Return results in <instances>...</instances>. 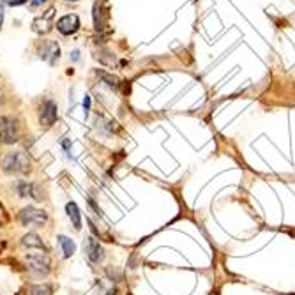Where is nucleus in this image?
Returning a JSON list of instances; mask_svg holds the SVG:
<instances>
[{
  "mask_svg": "<svg viewBox=\"0 0 295 295\" xmlns=\"http://www.w3.org/2000/svg\"><path fill=\"white\" fill-rule=\"evenodd\" d=\"M53 16H55V9L50 8L46 13H43L41 16H37L36 20L32 22V30L36 34H48L51 29H53Z\"/></svg>",
  "mask_w": 295,
  "mask_h": 295,
  "instance_id": "9",
  "label": "nucleus"
},
{
  "mask_svg": "<svg viewBox=\"0 0 295 295\" xmlns=\"http://www.w3.org/2000/svg\"><path fill=\"white\" fill-rule=\"evenodd\" d=\"M94 29L97 32H105L106 27H108V2L106 0H101V2H96L94 4Z\"/></svg>",
  "mask_w": 295,
  "mask_h": 295,
  "instance_id": "5",
  "label": "nucleus"
},
{
  "mask_svg": "<svg viewBox=\"0 0 295 295\" xmlns=\"http://www.w3.org/2000/svg\"><path fill=\"white\" fill-rule=\"evenodd\" d=\"M57 117H58L57 103L51 101V99L44 101L43 106H41V112H39V122H41V126H43L44 129H48V127H51L55 124Z\"/></svg>",
  "mask_w": 295,
  "mask_h": 295,
  "instance_id": "8",
  "label": "nucleus"
},
{
  "mask_svg": "<svg viewBox=\"0 0 295 295\" xmlns=\"http://www.w3.org/2000/svg\"><path fill=\"white\" fill-rule=\"evenodd\" d=\"M22 131H20V122L15 117H2L0 119V143L15 145L20 141Z\"/></svg>",
  "mask_w": 295,
  "mask_h": 295,
  "instance_id": "3",
  "label": "nucleus"
},
{
  "mask_svg": "<svg viewBox=\"0 0 295 295\" xmlns=\"http://www.w3.org/2000/svg\"><path fill=\"white\" fill-rule=\"evenodd\" d=\"M27 269L37 277H46L51 272V260L46 251L43 253H29L25 256Z\"/></svg>",
  "mask_w": 295,
  "mask_h": 295,
  "instance_id": "2",
  "label": "nucleus"
},
{
  "mask_svg": "<svg viewBox=\"0 0 295 295\" xmlns=\"http://www.w3.org/2000/svg\"><path fill=\"white\" fill-rule=\"evenodd\" d=\"M65 2H78V0H65Z\"/></svg>",
  "mask_w": 295,
  "mask_h": 295,
  "instance_id": "23",
  "label": "nucleus"
},
{
  "mask_svg": "<svg viewBox=\"0 0 295 295\" xmlns=\"http://www.w3.org/2000/svg\"><path fill=\"white\" fill-rule=\"evenodd\" d=\"M96 75L99 76V78H101L103 82H105L106 85L110 87V89H113V90H119V87H120V80L117 78L115 75H110V72H106V71H101V69H97V71H96Z\"/></svg>",
  "mask_w": 295,
  "mask_h": 295,
  "instance_id": "16",
  "label": "nucleus"
},
{
  "mask_svg": "<svg viewBox=\"0 0 295 295\" xmlns=\"http://www.w3.org/2000/svg\"><path fill=\"white\" fill-rule=\"evenodd\" d=\"M83 249H85L87 258H89L92 263L103 262L105 256H106L105 249H103V246L99 244V241H97L96 237H87L85 242H83Z\"/></svg>",
  "mask_w": 295,
  "mask_h": 295,
  "instance_id": "7",
  "label": "nucleus"
},
{
  "mask_svg": "<svg viewBox=\"0 0 295 295\" xmlns=\"http://www.w3.org/2000/svg\"><path fill=\"white\" fill-rule=\"evenodd\" d=\"M65 212H67L72 227H75L76 230H80V228H82V214H80L78 205H76L75 202H69L67 205H65Z\"/></svg>",
  "mask_w": 295,
  "mask_h": 295,
  "instance_id": "13",
  "label": "nucleus"
},
{
  "mask_svg": "<svg viewBox=\"0 0 295 295\" xmlns=\"http://www.w3.org/2000/svg\"><path fill=\"white\" fill-rule=\"evenodd\" d=\"M58 244H60L62 253H64L65 258H71L76 253V244L69 237H65V235H58Z\"/></svg>",
  "mask_w": 295,
  "mask_h": 295,
  "instance_id": "15",
  "label": "nucleus"
},
{
  "mask_svg": "<svg viewBox=\"0 0 295 295\" xmlns=\"http://www.w3.org/2000/svg\"><path fill=\"white\" fill-rule=\"evenodd\" d=\"M57 30L64 36H71V34L80 30V18L76 15H65L57 22Z\"/></svg>",
  "mask_w": 295,
  "mask_h": 295,
  "instance_id": "11",
  "label": "nucleus"
},
{
  "mask_svg": "<svg viewBox=\"0 0 295 295\" xmlns=\"http://www.w3.org/2000/svg\"><path fill=\"white\" fill-rule=\"evenodd\" d=\"M2 23H4V6L0 2V29H2Z\"/></svg>",
  "mask_w": 295,
  "mask_h": 295,
  "instance_id": "20",
  "label": "nucleus"
},
{
  "mask_svg": "<svg viewBox=\"0 0 295 295\" xmlns=\"http://www.w3.org/2000/svg\"><path fill=\"white\" fill-rule=\"evenodd\" d=\"M2 170L8 175H27L32 172V161L23 152H8L2 159Z\"/></svg>",
  "mask_w": 295,
  "mask_h": 295,
  "instance_id": "1",
  "label": "nucleus"
},
{
  "mask_svg": "<svg viewBox=\"0 0 295 295\" xmlns=\"http://www.w3.org/2000/svg\"><path fill=\"white\" fill-rule=\"evenodd\" d=\"M2 103H4V94L0 92V105H2Z\"/></svg>",
  "mask_w": 295,
  "mask_h": 295,
  "instance_id": "22",
  "label": "nucleus"
},
{
  "mask_svg": "<svg viewBox=\"0 0 295 295\" xmlns=\"http://www.w3.org/2000/svg\"><path fill=\"white\" fill-rule=\"evenodd\" d=\"M106 274H108V276L112 277L113 281H119L120 279V274L117 272V270H113L112 267H108V269H106Z\"/></svg>",
  "mask_w": 295,
  "mask_h": 295,
  "instance_id": "18",
  "label": "nucleus"
},
{
  "mask_svg": "<svg viewBox=\"0 0 295 295\" xmlns=\"http://www.w3.org/2000/svg\"><path fill=\"white\" fill-rule=\"evenodd\" d=\"M94 58H96L97 62H101V64L108 65V67H113V65H115V57H113L112 51L105 46L97 48V50L94 51Z\"/></svg>",
  "mask_w": 295,
  "mask_h": 295,
  "instance_id": "12",
  "label": "nucleus"
},
{
  "mask_svg": "<svg viewBox=\"0 0 295 295\" xmlns=\"http://www.w3.org/2000/svg\"><path fill=\"white\" fill-rule=\"evenodd\" d=\"M16 193L20 194V198H32L36 202H43V189H41L39 184L36 182H25V180H20L16 184Z\"/></svg>",
  "mask_w": 295,
  "mask_h": 295,
  "instance_id": "6",
  "label": "nucleus"
},
{
  "mask_svg": "<svg viewBox=\"0 0 295 295\" xmlns=\"http://www.w3.org/2000/svg\"><path fill=\"white\" fill-rule=\"evenodd\" d=\"M22 244L25 246V248H36V249L46 251V246H44V242L41 241V237L37 234H27L25 237L22 239Z\"/></svg>",
  "mask_w": 295,
  "mask_h": 295,
  "instance_id": "14",
  "label": "nucleus"
},
{
  "mask_svg": "<svg viewBox=\"0 0 295 295\" xmlns=\"http://www.w3.org/2000/svg\"><path fill=\"white\" fill-rule=\"evenodd\" d=\"M53 293V286L48 283L43 284H32L29 288V295H51Z\"/></svg>",
  "mask_w": 295,
  "mask_h": 295,
  "instance_id": "17",
  "label": "nucleus"
},
{
  "mask_svg": "<svg viewBox=\"0 0 295 295\" xmlns=\"http://www.w3.org/2000/svg\"><path fill=\"white\" fill-rule=\"evenodd\" d=\"M20 223L23 227H44L48 223V212L36 207H25L20 210Z\"/></svg>",
  "mask_w": 295,
  "mask_h": 295,
  "instance_id": "4",
  "label": "nucleus"
},
{
  "mask_svg": "<svg viewBox=\"0 0 295 295\" xmlns=\"http://www.w3.org/2000/svg\"><path fill=\"white\" fill-rule=\"evenodd\" d=\"M39 57L43 60H46L48 64H57V60L60 58V48L55 41H43L39 44Z\"/></svg>",
  "mask_w": 295,
  "mask_h": 295,
  "instance_id": "10",
  "label": "nucleus"
},
{
  "mask_svg": "<svg viewBox=\"0 0 295 295\" xmlns=\"http://www.w3.org/2000/svg\"><path fill=\"white\" fill-rule=\"evenodd\" d=\"M25 2H29V0H6V4H9V6H22V4H25Z\"/></svg>",
  "mask_w": 295,
  "mask_h": 295,
  "instance_id": "19",
  "label": "nucleus"
},
{
  "mask_svg": "<svg viewBox=\"0 0 295 295\" xmlns=\"http://www.w3.org/2000/svg\"><path fill=\"white\" fill-rule=\"evenodd\" d=\"M44 2H48V0H32L34 6H39V4H44Z\"/></svg>",
  "mask_w": 295,
  "mask_h": 295,
  "instance_id": "21",
  "label": "nucleus"
}]
</instances>
